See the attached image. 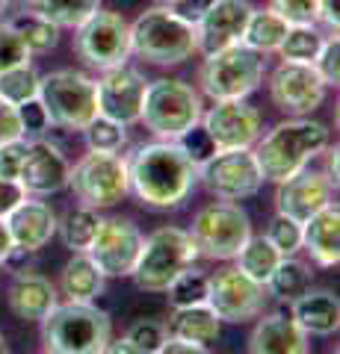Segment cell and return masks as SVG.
Instances as JSON below:
<instances>
[{
  "label": "cell",
  "mask_w": 340,
  "mask_h": 354,
  "mask_svg": "<svg viewBox=\"0 0 340 354\" xmlns=\"http://www.w3.org/2000/svg\"><path fill=\"white\" fill-rule=\"evenodd\" d=\"M127 180L130 192L136 195L142 207L172 209L186 201L199 180V165L186 160L178 142H148L139 145L127 160Z\"/></svg>",
  "instance_id": "obj_1"
},
{
  "label": "cell",
  "mask_w": 340,
  "mask_h": 354,
  "mask_svg": "<svg viewBox=\"0 0 340 354\" xmlns=\"http://www.w3.org/2000/svg\"><path fill=\"white\" fill-rule=\"evenodd\" d=\"M328 142H332L328 127L302 115V118H287L276 124L267 136H260L255 142L251 151H255L263 180L281 183L296 171H302L314 157H320L328 148Z\"/></svg>",
  "instance_id": "obj_2"
},
{
  "label": "cell",
  "mask_w": 340,
  "mask_h": 354,
  "mask_svg": "<svg viewBox=\"0 0 340 354\" xmlns=\"http://www.w3.org/2000/svg\"><path fill=\"white\" fill-rule=\"evenodd\" d=\"M195 53V27L169 6H151L130 24V57L145 59L148 65L169 68L193 59Z\"/></svg>",
  "instance_id": "obj_3"
},
{
  "label": "cell",
  "mask_w": 340,
  "mask_h": 354,
  "mask_svg": "<svg viewBox=\"0 0 340 354\" xmlns=\"http://www.w3.org/2000/svg\"><path fill=\"white\" fill-rule=\"evenodd\" d=\"M42 339L51 354H101L113 325L95 301H65L42 319Z\"/></svg>",
  "instance_id": "obj_4"
},
{
  "label": "cell",
  "mask_w": 340,
  "mask_h": 354,
  "mask_svg": "<svg viewBox=\"0 0 340 354\" xmlns=\"http://www.w3.org/2000/svg\"><path fill=\"white\" fill-rule=\"evenodd\" d=\"M204 115L202 92L186 80L163 77V80H148L145 101H142L139 121L145 124L157 139L175 142L193 124H199Z\"/></svg>",
  "instance_id": "obj_5"
},
{
  "label": "cell",
  "mask_w": 340,
  "mask_h": 354,
  "mask_svg": "<svg viewBox=\"0 0 340 354\" xmlns=\"http://www.w3.org/2000/svg\"><path fill=\"white\" fill-rule=\"evenodd\" d=\"M263 74H267L263 57L240 41L204 57L199 68V86L202 95L211 101H246L251 92L260 88Z\"/></svg>",
  "instance_id": "obj_6"
},
{
  "label": "cell",
  "mask_w": 340,
  "mask_h": 354,
  "mask_svg": "<svg viewBox=\"0 0 340 354\" xmlns=\"http://www.w3.org/2000/svg\"><path fill=\"white\" fill-rule=\"evenodd\" d=\"M39 101L53 127L80 133L98 115V88L89 74L60 68L39 77Z\"/></svg>",
  "instance_id": "obj_7"
},
{
  "label": "cell",
  "mask_w": 340,
  "mask_h": 354,
  "mask_svg": "<svg viewBox=\"0 0 340 354\" xmlns=\"http://www.w3.org/2000/svg\"><path fill=\"white\" fill-rule=\"evenodd\" d=\"M195 257H199V248H195L190 230L160 227L151 236L142 239V251L130 278L145 292H166L169 283L184 269H190Z\"/></svg>",
  "instance_id": "obj_8"
},
{
  "label": "cell",
  "mask_w": 340,
  "mask_h": 354,
  "mask_svg": "<svg viewBox=\"0 0 340 354\" xmlns=\"http://www.w3.org/2000/svg\"><path fill=\"white\" fill-rule=\"evenodd\" d=\"M190 236L199 248V257L234 260L251 236V221L237 201H213L195 213Z\"/></svg>",
  "instance_id": "obj_9"
},
{
  "label": "cell",
  "mask_w": 340,
  "mask_h": 354,
  "mask_svg": "<svg viewBox=\"0 0 340 354\" xmlns=\"http://www.w3.org/2000/svg\"><path fill=\"white\" fill-rule=\"evenodd\" d=\"M69 186L83 207L107 209V207L122 204L130 195L127 160L118 157V153L89 151L69 171Z\"/></svg>",
  "instance_id": "obj_10"
},
{
  "label": "cell",
  "mask_w": 340,
  "mask_h": 354,
  "mask_svg": "<svg viewBox=\"0 0 340 354\" xmlns=\"http://www.w3.org/2000/svg\"><path fill=\"white\" fill-rule=\"evenodd\" d=\"M74 50L78 57L92 65L98 71H109L118 65H127L130 59V24L122 12H109V9H98V12L83 21L74 36Z\"/></svg>",
  "instance_id": "obj_11"
},
{
  "label": "cell",
  "mask_w": 340,
  "mask_h": 354,
  "mask_svg": "<svg viewBox=\"0 0 340 354\" xmlns=\"http://www.w3.org/2000/svg\"><path fill=\"white\" fill-rule=\"evenodd\" d=\"M199 180L219 201H243L260 192L263 174L251 148L216 151L204 165H199Z\"/></svg>",
  "instance_id": "obj_12"
},
{
  "label": "cell",
  "mask_w": 340,
  "mask_h": 354,
  "mask_svg": "<svg viewBox=\"0 0 340 354\" xmlns=\"http://www.w3.org/2000/svg\"><path fill=\"white\" fill-rule=\"evenodd\" d=\"M267 298V286L251 281L237 266L219 269L216 274H211V283H207V307L219 316V322L240 325L249 319H258L263 313Z\"/></svg>",
  "instance_id": "obj_13"
},
{
  "label": "cell",
  "mask_w": 340,
  "mask_h": 354,
  "mask_svg": "<svg viewBox=\"0 0 340 354\" xmlns=\"http://www.w3.org/2000/svg\"><path fill=\"white\" fill-rule=\"evenodd\" d=\"M142 239L145 236L130 218H101L86 254L101 269L104 278H130L142 251Z\"/></svg>",
  "instance_id": "obj_14"
},
{
  "label": "cell",
  "mask_w": 340,
  "mask_h": 354,
  "mask_svg": "<svg viewBox=\"0 0 340 354\" xmlns=\"http://www.w3.org/2000/svg\"><path fill=\"white\" fill-rule=\"evenodd\" d=\"M325 83L320 80L314 65L302 62H281L276 71L269 74V97L281 113L293 118H302L320 109L325 101Z\"/></svg>",
  "instance_id": "obj_15"
},
{
  "label": "cell",
  "mask_w": 340,
  "mask_h": 354,
  "mask_svg": "<svg viewBox=\"0 0 340 354\" xmlns=\"http://www.w3.org/2000/svg\"><path fill=\"white\" fill-rule=\"evenodd\" d=\"M202 124L211 133L216 151L255 148V142L263 136V118L246 101H213L202 115Z\"/></svg>",
  "instance_id": "obj_16"
},
{
  "label": "cell",
  "mask_w": 340,
  "mask_h": 354,
  "mask_svg": "<svg viewBox=\"0 0 340 354\" xmlns=\"http://www.w3.org/2000/svg\"><path fill=\"white\" fill-rule=\"evenodd\" d=\"M98 88V115H107L118 121V124H136L142 113V101H145L148 80L145 74L130 68V65H118V68L104 71L101 80H95Z\"/></svg>",
  "instance_id": "obj_17"
},
{
  "label": "cell",
  "mask_w": 340,
  "mask_h": 354,
  "mask_svg": "<svg viewBox=\"0 0 340 354\" xmlns=\"http://www.w3.org/2000/svg\"><path fill=\"white\" fill-rule=\"evenodd\" d=\"M334 189H337V183L325 171H314L305 165L302 171H296L293 177L278 183L276 207L281 216H290L299 221V225H305L314 213H320L323 207L334 204L332 201Z\"/></svg>",
  "instance_id": "obj_18"
},
{
  "label": "cell",
  "mask_w": 340,
  "mask_h": 354,
  "mask_svg": "<svg viewBox=\"0 0 340 354\" xmlns=\"http://www.w3.org/2000/svg\"><path fill=\"white\" fill-rule=\"evenodd\" d=\"M251 9L255 6L249 0H213L207 12L195 21V44H199L202 57H211L216 50L243 41Z\"/></svg>",
  "instance_id": "obj_19"
},
{
  "label": "cell",
  "mask_w": 340,
  "mask_h": 354,
  "mask_svg": "<svg viewBox=\"0 0 340 354\" xmlns=\"http://www.w3.org/2000/svg\"><path fill=\"white\" fill-rule=\"evenodd\" d=\"M69 171H71L69 160L53 142L33 139L27 145V160L18 183L24 186L27 195H53L69 186Z\"/></svg>",
  "instance_id": "obj_20"
},
{
  "label": "cell",
  "mask_w": 340,
  "mask_h": 354,
  "mask_svg": "<svg viewBox=\"0 0 340 354\" xmlns=\"http://www.w3.org/2000/svg\"><path fill=\"white\" fill-rule=\"evenodd\" d=\"M57 213L45 204V201H30L24 198L12 213L6 216V227H9V236H12V245L15 248H24V251H42L57 234Z\"/></svg>",
  "instance_id": "obj_21"
},
{
  "label": "cell",
  "mask_w": 340,
  "mask_h": 354,
  "mask_svg": "<svg viewBox=\"0 0 340 354\" xmlns=\"http://www.w3.org/2000/svg\"><path fill=\"white\" fill-rule=\"evenodd\" d=\"M249 354H308V334L284 310L263 316L249 337Z\"/></svg>",
  "instance_id": "obj_22"
},
{
  "label": "cell",
  "mask_w": 340,
  "mask_h": 354,
  "mask_svg": "<svg viewBox=\"0 0 340 354\" xmlns=\"http://www.w3.org/2000/svg\"><path fill=\"white\" fill-rule=\"evenodd\" d=\"M302 248L323 269H334L340 263V209L337 204L323 207L302 225Z\"/></svg>",
  "instance_id": "obj_23"
},
{
  "label": "cell",
  "mask_w": 340,
  "mask_h": 354,
  "mask_svg": "<svg viewBox=\"0 0 340 354\" xmlns=\"http://www.w3.org/2000/svg\"><path fill=\"white\" fill-rule=\"evenodd\" d=\"M57 304H60L57 286L48 278H42L36 272L15 274L12 286H9V310L18 319H24V322H42Z\"/></svg>",
  "instance_id": "obj_24"
},
{
  "label": "cell",
  "mask_w": 340,
  "mask_h": 354,
  "mask_svg": "<svg viewBox=\"0 0 340 354\" xmlns=\"http://www.w3.org/2000/svg\"><path fill=\"white\" fill-rule=\"evenodd\" d=\"M290 316L308 337L311 334L328 337L340 328V301L328 290H316V292L308 290L290 304Z\"/></svg>",
  "instance_id": "obj_25"
},
{
  "label": "cell",
  "mask_w": 340,
  "mask_h": 354,
  "mask_svg": "<svg viewBox=\"0 0 340 354\" xmlns=\"http://www.w3.org/2000/svg\"><path fill=\"white\" fill-rule=\"evenodd\" d=\"M219 316L213 313L207 304H193V307H175L169 322H166V334L184 342H199V346H207L219 337Z\"/></svg>",
  "instance_id": "obj_26"
},
{
  "label": "cell",
  "mask_w": 340,
  "mask_h": 354,
  "mask_svg": "<svg viewBox=\"0 0 340 354\" xmlns=\"http://www.w3.org/2000/svg\"><path fill=\"white\" fill-rule=\"evenodd\" d=\"M104 283H107V278L86 251L74 254V257L65 263L62 278H60L62 295L69 298V301H95V298L104 292Z\"/></svg>",
  "instance_id": "obj_27"
},
{
  "label": "cell",
  "mask_w": 340,
  "mask_h": 354,
  "mask_svg": "<svg viewBox=\"0 0 340 354\" xmlns=\"http://www.w3.org/2000/svg\"><path fill=\"white\" fill-rule=\"evenodd\" d=\"M6 24L24 41V48L30 53H48L57 48V41H60V27L51 24L48 18H42L39 12H33L30 6H21L15 15L6 18Z\"/></svg>",
  "instance_id": "obj_28"
},
{
  "label": "cell",
  "mask_w": 340,
  "mask_h": 354,
  "mask_svg": "<svg viewBox=\"0 0 340 354\" xmlns=\"http://www.w3.org/2000/svg\"><path fill=\"white\" fill-rule=\"evenodd\" d=\"M287 21L281 15H276L272 9H251L249 15V24H246V32H243V44L251 48L260 57H267V53H276L281 48L284 36H287Z\"/></svg>",
  "instance_id": "obj_29"
},
{
  "label": "cell",
  "mask_w": 340,
  "mask_h": 354,
  "mask_svg": "<svg viewBox=\"0 0 340 354\" xmlns=\"http://www.w3.org/2000/svg\"><path fill=\"white\" fill-rule=\"evenodd\" d=\"M237 269L249 274L251 281H258L267 286L269 281V274L276 272V266L281 263V251L272 245V242L267 236H249L246 239V245L237 251Z\"/></svg>",
  "instance_id": "obj_30"
},
{
  "label": "cell",
  "mask_w": 340,
  "mask_h": 354,
  "mask_svg": "<svg viewBox=\"0 0 340 354\" xmlns=\"http://www.w3.org/2000/svg\"><path fill=\"white\" fill-rule=\"evenodd\" d=\"M30 9L60 30H78L83 21H89L101 9V0H30Z\"/></svg>",
  "instance_id": "obj_31"
},
{
  "label": "cell",
  "mask_w": 340,
  "mask_h": 354,
  "mask_svg": "<svg viewBox=\"0 0 340 354\" xmlns=\"http://www.w3.org/2000/svg\"><path fill=\"white\" fill-rule=\"evenodd\" d=\"M308 290H311V272H308V266L296 257H281L276 272H272L267 281V292L287 304H293L296 298Z\"/></svg>",
  "instance_id": "obj_32"
},
{
  "label": "cell",
  "mask_w": 340,
  "mask_h": 354,
  "mask_svg": "<svg viewBox=\"0 0 340 354\" xmlns=\"http://www.w3.org/2000/svg\"><path fill=\"white\" fill-rule=\"evenodd\" d=\"M325 44V36L314 24H296L287 27V36H284L281 48L276 50L281 62H302V65H314V59L320 57Z\"/></svg>",
  "instance_id": "obj_33"
},
{
  "label": "cell",
  "mask_w": 340,
  "mask_h": 354,
  "mask_svg": "<svg viewBox=\"0 0 340 354\" xmlns=\"http://www.w3.org/2000/svg\"><path fill=\"white\" fill-rule=\"evenodd\" d=\"M98 225H101L98 209L80 207V209H71V213L62 218V225H57V230H60V236L65 242V248H71L74 254H80V251H89L92 239L98 234Z\"/></svg>",
  "instance_id": "obj_34"
},
{
  "label": "cell",
  "mask_w": 340,
  "mask_h": 354,
  "mask_svg": "<svg viewBox=\"0 0 340 354\" xmlns=\"http://www.w3.org/2000/svg\"><path fill=\"white\" fill-rule=\"evenodd\" d=\"M39 71L33 65H15V68L0 71V97L12 106H21L39 97Z\"/></svg>",
  "instance_id": "obj_35"
},
{
  "label": "cell",
  "mask_w": 340,
  "mask_h": 354,
  "mask_svg": "<svg viewBox=\"0 0 340 354\" xmlns=\"http://www.w3.org/2000/svg\"><path fill=\"white\" fill-rule=\"evenodd\" d=\"M80 133L86 136L89 151H101V153H118L127 142V127L107 115H95Z\"/></svg>",
  "instance_id": "obj_36"
},
{
  "label": "cell",
  "mask_w": 340,
  "mask_h": 354,
  "mask_svg": "<svg viewBox=\"0 0 340 354\" xmlns=\"http://www.w3.org/2000/svg\"><path fill=\"white\" fill-rule=\"evenodd\" d=\"M207 283H211V278H207L204 272L199 269H184L178 278H175L169 283V304L172 307H193V304H207Z\"/></svg>",
  "instance_id": "obj_37"
},
{
  "label": "cell",
  "mask_w": 340,
  "mask_h": 354,
  "mask_svg": "<svg viewBox=\"0 0 340 354\" xmlns=\"http://www.w3.org/2000/svg\"><path fill=\"white\" fill-rule=\"evenodd\" d=\"M267 239L281 251V257H296V251L302 248V225L290 216H276L269 221Z\"/></svg>",
  "instance_id": "obj_38"
},
{
  "label": "cell",
  "mask_w": 340,
  "mask_h": 354,
  "mask_svg": "<svg viewBox=\"0 0 340 354\" xmlns=\"http://www.w3.org/2000/svg\"><path fill=\"white\" fill-rule=\"evenodd\" d=\"M175 142H178V148L186 153V160H193L195 165H204L216 153V145H213L211 133L204 130L202 121H199V124H193L186 133H181Z\"/></svg>",
  "instance_id": "obj_39"
},
{
  "label": "cell",
  "mask_w": 340,
  "mask_h": 354,
  "mask_svg": "<svg viewBox=\"0 0 340 354\" xmlns=\"http://www.w3.org/2000/svg\"><path fill=\"white\" fill-rule=\"evenodd\" d=\"M166 325L163 322H154V319H142V322L130 325V330L125 334V339L130 346H136L142 354H154L163 342H166Z\"/></svg>",
  "instance_id": "obj_40"
},
{
  "label": "cell",
  "mask_w": 340,
  "mask_h": 354,
  "mask_svg": "<svg viewBox=\"0 0 340 354\" xmlns=\"http://www.w3.org/2000/svg\"><path fill=\"white\" fill-rule=\"evenodd\" d=\"M30 57L33 53L24 48V41L9 30L6 21H0V71L15 68V65H27Z\"/></svg>",
  "instance_id": "obj_41"
},
{
  "label": "cell",
  "mask_w": 340,
  "mask_h": 354,
  "mask_svg": "<svg viewBox=\"0 0 340 354\" xmlns=\"http://www.w3.org/2000/svg\"><path fill=\"white\" fill-rule=\"evenodd\" d=\"M269 9L281 15L290 27L316 24V0H269Z\"/></svg>",
  "instance_id": "obj_42"
},
{
  "label": "cell",
  "mask_w": 340,
  "mask_h": 354,
  "mask_svg": "<svg viewBox=\"0 0 340 354\" xmlns=\"http://www.w3.org/2000/svg\"><path fill=\"white\" fill-rule=\"evenodd\" d=\"M314 68H316V74H320V80L325 86L340 83V41H337V32L334 36H325L320 57L314 59Z\"/></svg>",
  "instance_id": "obj_43"
},
{
  "label": "cell",
  "mask_w": 340,
  "mask_h": 354,
  "mask_svg": "<svg viewBox=\"0 0 340 354\" xmlns=\"http://www.w3.org/2000/svg\"><path fill=\"white\" fill-rule=\"evenodd\" d=\"M27 145H30L27 136L0 145V177H6V180H18L21 169H24V160H27Z\"/></svg>",
  "instance_id": "obj_44"
},
{
  "label": "cell",
  "mask_w": 340,
  "mask_h": 354,
  "mask_svg": "<svg viewBox=\"0 0 340 354\" xmlns=\"http://www.w3.org/2000/svg\"><path fill=\"white\" fill-rule=\"evenodd\" d=\"M18 118H21V127H24V136H42V133L51 127V118H48V113H45V106H42L39 97L21 104L18 106Z\"/></svg>",
  "instance_id": "obj_45"
},
{
  "label": "cell",
  "mask_w": 340,
  "mask_h": 354,
  "mask_svg": "<svg viewBox=\"0 0 340 354\" xmlns=\"http://www.w3.org/2000/svg\"><path fill=\"white\" fill-rule=\"evenodd\" d=\"M15 139H24V127H21V118H18V106L6 104L3 97H0V145L15 142Z\"/></svg>",
  "instance_id": "obj_46"
},
{
  "label": "cell",
  "mask_w": 340,
  "mask_h": 354,
  "mask_svg": "<svg viewBox=\"0 0 340 354\" xmlns=\"http://www.w3.org/2000/svg\"><path fill=\"white\" fill-rule=\"evenodd\" d=\"M27 192L24 186H21L18 180H6V177H0V218H6L12 209L24 201Z\"/></svg>",
  "instance_id": "obj_47"
},
{
  "label": "cell",
  "mask_w": 340,
  "mask_h": 354,
  "mask_svg": "<svg viewBox=\"0 0 340 354\" xmlns=\"http://www.w3.org/2000/svg\"><path fill=\"white\" fill-rule=\"evenodd\" d=\"M211 3H213V0H178V3H172L169 9H172V12H178L184 21H190V24L195 27V21L207 12V6H211Z\"/></svg>",
  "instance_id": "obj_48"
},
{
  "label": "cell",
  "mask_w": 340,
  "mask_h": 354,
  "mask_svg": "<svg viewBox=\"0 0 340 354\" xmlns=\"http://www.w3.org/2000/svg\"><path fill=\"white\" fill-rule=\"evenodd\" d=\"M316 21L325 27L337 32L340 27V0H316Z\"/></svg>",
  "instance_id": "obj_49"
},
{
  "label": "cell",
  "mask_w": 340,
  "mask_h": 354,
  "mask_svg": "<svg viewBox=\"0 0 340 354\" xmlns=\"http://www.w3.org/2000/svg\"><path fill=\"white\" fill-rule=\"evenodd\" d=\"M30 260H33V251H24V248H15L12 245V251L6 254L0 266H3L6 272H12V274H24V272H33L30 269Z\"/></svg>",
  "instance_id": "obj_50"
},
{
  "label": "cell",
  "mask_w": 340,
  "mask_h": 354,
  "mask_svg": "<svg viewBox=\"0 0 340 354\" xmlns=\"http://www.w3.org/2000/svg\"><path fill=\"white\" fill-rule=\"evenodd\" d=\"M154 354H207V348L199 346V342H184V339L166 337V342H163Z\"/></svg>",
  "instance_id": "obj_51"
},
{
  "label": "cell",
  "mask_w": 340,
  "mask_h": 354,
  "mask_svg": "<svg viewBox=\"0 0 340 354\" xmlns=\"http://www.w3.org/2000/svg\"><path fill=\"white\" fill-rule=\"evenodd\" d=\"M104 354H142L136 346H130V342L122 337V339H109L107 342V348H104Z\"/></svg>",
  "instance_id": "obj_52"
},
{
  "label": "cell",
  "mask_w": 340,
  "mask_h": 354,
  "mask_svg": "<svg viewBox=\"0 0 340 354\" xmlns=\"http://www.w3.org/2000/svg\"><path fill=\"white\" fill-rule=\"evenodd\" d=\"M12 251V236H9V227H6V218H0V263L3 257Z\"/></svg>",
  "instance_id": "obj_53"
},
{
  "label": "cell",
  "mask_w": 340,
  "mask_h": 354,
  "mask_svg": "<svg viewBox=\"0 0 340 354\" xmlns=\"http://www.w3.org/2000/svg\"><path fill=\"white\" fill-rule=\"evenodd\" d=\"M323 153H325V174L337 183V145L334 148H325Z\"/></svg>",
  "instance_id": "obj_54"
},
{
  "label": "cell",
  "mask_w": 340,
  "mask_h": 354,
  "mask_svg": "<svg viewBox=\"0 0 340 354\" xmlns=\"http://www.w3.org/2000/svg\"><path fill=\"white\" fill-rule=\"evenodd\" d=\"M0 354H9V346H6V339H3V334H0Z\"/></svg>",
  "instance_id": "obj_55"
},
{
  "label": "cell",
  "mask_w": 340,
  "mask_h": 354,
  "mask_svg": "<svg viewBox=\"0 0 340 354\" xmlns=\"http://www.w3.org/2000/svg\"><path fill=\"white\" fill-rule=\"evenodd\" d=\"M172 3H178V0H154V6H172Z\"/></svg>",
  "instance_id": "obj_56"
},
{
  "label": "cell",
  "mask_w": 340,
  "mask_h": 354,
  "mask_svg": "<svg viewBox=\"0 0 340 354\" xmlns=\"http://www.w3.org/2000/svg\"><path fill=\"white\" fill-rule=\"evenodd\" d=\"M6 3H15V6H30V0H6Z\"/></svg>",
  "instance_id": "obj_57"
},
{
  "label": "cell",
  "mask_w": 340,
  "mask_h": 354,
  "mask_svg": "<svg viewBox=\"0 0 340 354\" xmlns=\"http://www.w3.org/2000/svg\"><path fill=\"white\" fill-rule=\"evenodd\" d=\"M6 9H9V3H6V0H0V18H3Z\"/></svg>",
  "instance_id": "obj_58"
},
{
  "label": "cell",
  "mask_w": 340,
  "mask_h": 354,
  "mask_svg": "<svg viewBox=\"0 0 340 354\" xmlns=\"http://www.w3.org/2000/svg\"><path fill=\"white\" fill-rule=\"evenodd\" d=\"M36 354H51V351H48V348H45V351H36Z\"/></svg>",
  "instance_id": "obj_59"
},
{
  "label": "cell",
  "mask_w": 340,
  "mask_h": 354,
  "mask_svg": "<svg viewBox=\"0 0 340 354\" xmlns=\"http://www.w3.org/2000/svg\"><path fill=\"white\" fill-rule=\"evenodd\" d=\"M101 354H104V351H101Z\"/></svg>",
  "instance_id": "obj_60"
}]
</instances>
